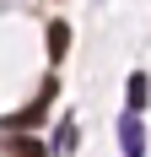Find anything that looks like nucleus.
<instances>
[{
    "instance_id": "obj_1",
    "label": "nucleus",
    "mask_w": 151,
    "mask_h": 157,
    "mask_svg": "<svg viewBox=\"0 0 151 157\" xmlns=\"http://www.w3.org/2000/svg\"><path fill=\"white\" fill-rule=\"evenodd\" d=\"M119 146H124V157H140V152H146V130H140V114H124V119H119Z\"/></svg>"
},
{
    "instance_id": "obj_2",
    "label": "nucleus",
    "mask_w": 151,
    "mask_h": 157,
    "mask_svg": "<svg viewBox=\"0 0 151 157\" xmlns=\"http://www.w3.org/2000/svg\"><path fill=\"white\" fill-rule=\"evenodd\" d=\"M151 103V81H146V71H135V76H130V114H140Z\"/></svg>"
},
{
    "instance_id": "obj_3",
    "label": "nucleus",
    "mask_w": 151,
    "mask_h": 157,
    "mask_svg": "<svg viewBox=\"0 0 151 157\" xmlns=\"http://www.w3.org/2000/svg\"><path fill=\"white\" fill-rule=\"evenodd\" d=\"M65 49H70V27H65V22H49V54L65 60Z\"/></svg>"
},
{
    "instance_id": "obj_4",
    "label": "nucleus",
    "mask_w": 151,
    "mask_h": 157,
    "mask_svg": "<svg viewBox=\"0 0 151 157\" xmlns=\"http://www.w3.org/2000/svg\"><path fill=\"white\" fill-rule=\"evenodd\" d=\"M70 146H76V125H70V119H65V125L54 130V152H70Z\"/></svg>"
},
{
    "instance_id": "obj_5",
    "label": "nucleus",
    "mask_w": 151,
    "mask_h": 157,
    "mask_svg": "<svg viewBox=\"0 0 151 157\" xmlns=\"http://www.w3.org/2000/svg\"><path fill=\"white\" fill-rule=\"evenodd\" d=\"M11 152L16 157H43V146H38V141H11Z\"/></svg>"
}]
</instances>
